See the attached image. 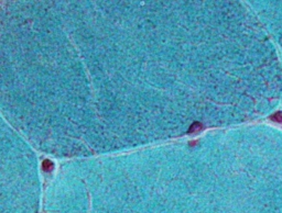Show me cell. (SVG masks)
<instances>
[{"instance_id": "cell-1", "label": "cell", "mask_w": 282, "mask_h": 213, "mask_svg": "<svg viewBox=\"0 0 282 213\" xmlns=\"http://www.w3.org/2000/svg\"><path fill=\"white\" fill-rule=\"evenodd\" d=\"M202 128H203V124L202 123H199V122H194V123H193L192 125L190 126V128H189L187 133H189V134L196 133V132L201 131Z\"/></svg>"}, {"instance_id": "cell-2", "label": "cell", "mask_w": 282, "mask_h": 213, "mask_svg": "<svg viewBox=\"0 0 282 213\" xmlns=\"http://www.w3.org/2000/svg\"><path fill=\"white\" fill-rule=\"evenodd\" d=\"M42 168H43L44 172H51V170H53L54 164L51 162V160L45 159V160H43V163H42Z\"/></svg>"}, {"instance_id": "cell-3", "label": "cell", "mask_w": 282, "mask_h": 213, "mask_svg": "<svg viewBox=\"0 0 282 213\" xmlns=\"http://www.w3.org/2000/svg\"><path fill=\"white\" fill-rule=\"evenodd\" d=\"M271 120L275 122H282V111H278L273 115H271Z\"/></svg>"}]
</instances>
